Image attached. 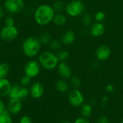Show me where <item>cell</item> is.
<instances>
[{
	"mask_svg": "<svg viewBox=\"0 0 123 123\" xmlns=\"http://www.w3.org/2000/svg\"><path fill=\"white\" fill-rule=\"evenodd\" d=\"M29 95L30 89H28L27 86H23L22 85H14L12 86L8 96L10 99H18L22 100L26 99Z\"/></svg>",
	"mask_w": 123,
	"mask_h": 123,
	"instance_id": "cell-6",
	"label": "cell"
},
{
	"mask_svg": "<svg viewBox=\"0 0 123 123\" xmlns=\"http://www.w3.org/2000/svg\"><path fill=\"white\" fill-rule=\"evenodd\" d=\"M55 14L52 6L47 4H40L35 10L34 20L37 25L45 26L53 22Z\"/></svg>",
	"mask_w": 123,
	"mask_h": 123,
	"instance_id": "cell-1",
	"label": "cell"
},
{
	"mask_svg": "<svg viewBox=\"0 0 123 123\" xmlns=\"http://www.w3.org/2000/svg\"><path fill=\"white\" fill-rule=\"evenodd\" d=\"M107 101H108V98L106 97V96H104L103 99H102V101L103 104H105L106 102H107Z\"/></svg>",
	"mask_w": 123,
	"mask_h": 123,
	"instance_id": "cell-37",
	"label": "cell"
},
{
	"mask_svg": "<svg viewBox=\"0 0 123 123\" xmlns=\"http://www.w3.org/2000/svg\"><path fill=\"white\" fill-rule=\"evenodd\" d=\"M105 90H106V91H107V93H112V92H113V91H114V90H115V87H114V86H113V85L108 84V85L106 86Z\"/></svg>",
	"mask_w": 123,
	"mask_h": 123,
	"instance_id": "cell-34",
	"label": "cell"
},
{
	"mask_svg": "<svg viewBox=\"0 0 123 123\" xmlns=\"http://www.w3.org/2000/svg\"><path fill=\"white\" fill-rule=\"evenodd\" d=\"M56 68L57 72L61 78L69 79L72 76V69L66 62H60Z\"/></svg>",
	"mask_w": 123,
	"mask_h": 123,
	"instance_id": "cell-11",
	"label": "cell"
},
{
	"mask_svg": "<svg viewBox=\"0 0 123 123\" xmlns=\"http://www.w3.org/2000/svg\"><path fill=\"white\" fill-rule=\"evenodd\" d=\"M40 65L38 62V61L36 60H30L28 61L24 69L25 75L29 76L30 78H33L37 77L40 72Z\"/></svg>",
	"mask_w": 123,
	"mask_h": 123,
	"instance_id": "cell-9",
	"label": "cell"
},
{
	"mask_svg": "<svg viewBox=\"0 0 123 123\" xmlns=\"http://www.w3.org/2000/svg\"><path fill=\"white\" fill-rule=\"evenodd\" d=\"M10 67L9 65L6 63L3 62L0 64V79L6 78V76L9 74Z\"/></svg>",
	"mask_w": 123,
	"mask_h": 123,
	"instance_id": "cell-24",
	"label": "cell"
},
{
	"mask_svg": "<svg viewBox=\"0 0 123 123\" xmlns=\"http://www.w3.org/2000/svg\"><path fill=\"white\" fill-rule=\"evenodd\" d=\"M0 123H12L11 113L6 109L0 114Z\"/></svg>",
	"mask_w": 123,
	"mask_h": 123,
	"instance_id": "cell-21",
	"label": "cell"
},
{
	"mask_svg": "<svg viewBox=\"0 0 123 123\" xmlns=\"http://www.w3.org/2000/svg\"><path fill=\"white\" fill-rule=\"evenodd\" d=\"M44 86L40 82H35L30 88V95L34 99H40L44 94Z\"/></svg>",
	"mask_w": 123,
	"mask_h": 123,
	"instance_id": "cell-12",
	"label": "cell"
},
{
	"mask_svg": "<svg viewBox=\"0 0 123 123\" xmlns=\"http://www.w3.org/2000/svg\"><path fill=\"white\" fill-rule=\"evenodd\" d=\"M66 21H67L66 17L62 13H55V16L53 17V22H54V24L58 26L64 25L66 24Z\"/></svg>",
	"mask_w": 123,
	"mask_h": 123,
	"instance_id": "cell-19",
	"label": "cell"
},
{
	"mask_svg": "<svg viewBox=\"0 0 123 123\" xmlns=\"http://www.w3.org/2000/svg\"><path fill=\"white\" fill-rule=\"evenodd\" d=\"M82 23L85 27H90L93 24V17L89 12H84L82 15Z\"/></svg>",
	"mask_w": 123,
	"mask_h": 123,
	"instance_id": "cell-22",
	"label": "cell"
},
{
	"mask_svg": "<svg viewBox=\"0 0 123 123\" xmlns=\"http://www.w3.org/2000/svg\"><path fill=\"white\" fill-rule=\"evenodd\" d=\"M4 23H5V25H8V26L14 25V20L12 16H8L6 17L4 20Z\"/></svg>",
	"mask_w": 123,
	"mask_h": 123,
	"instance_id": "cell-30",
	"label": "cell"
},
{
	"mask_svg": "<svg viewBox=\"0 0 123 123\" xmlns=\"http://www.w3.org/2000/svg\"><path fill=\"white\" fill-rule=\"evenodd\" d=\"M105 32V25L102 22H96L90 26V34L95 38L101 37Z\"/></svg>",
	"mask_w": 123,
	"mask_h": 123,
	"instance_id": "cell-14",
	"label": "cell"
},
{
	"mask_svg": "<svg viewBox=\"0 0 123 123\" xmlns=\"http://www.w3.org/2000/svg\"><path fill=\"white\" fill-rule=\"evenodd\" d=\"M70 123V122H68V121H64V122H63V123Z\"/></svg>",
	"mask_w": 123,
	"mask_h": 123,
	"instance_id": "cell-38",
	"label": "cell"
},
{
	"mask_svg": "<svg viewBox=\"0 0 123 123\" xmlns=\"http://www.w3.org/2000/svg\"><path fill=\"white\" fill-rule=\"evenodd\" d=\"M112 55V50L110 47L106 44L100 45L95 51V57L98 61L105 62Z\"/></svg>",
	"mask_w": 123,
	"mask_h": 123,
	"instance_id": "cell-10",
	"label": "cell"
},
{
	"mask_svg": "<svg viewBox=\"0 0 123 123\" xmlns=\"http://www.w3.org/2000/svg\"><path fill=\"white\" fill-rule=\"evenodd\" d=\"M41 45L39 38L35 36L27 37L24 40L22 45L23 53L28 57H34L40 53Z\"/></svg>",
	"mask_w": 123,
	"mask_h": 123,
	"instance_id": "cell-2",
	"label": "cell"
},
{
	"mask_svg": "<svg viewBox=\"0 0 123 123\" xmlns=\"http://www.w3.org/2000/svg\"><path fill=\"white\" fill-rule=\"evenodd\" d=\"M70 86L72 87L73 89H79L81 86V80L80 78L76 75L71 76L70 78Z\"/></svg>",
	"mask_w": 123,
	"mask_h": 123,
	"instance_id": "cell-23",
	"label": "cell"
},
{
	"mask_svg": "<svg viewBox=\"0 0 123 123\" xmlns=\"http://www.w3.org/2000/svg\"><path fill=\"white\" fill-rule=\"evenodd\" d=\"M65 11L70 17H78L84 12L85 5L82 0H73L66 4Z\"/></svg>",
	"mask_w": 123,
	"mask_h": 123,
	"instance_id": "cell-4",
	"label": "cell"
},
{
	"mask_svg": "<svg viewBox=\"0 0 123 123\" xmlns=\"http://www.w3.org/2000/svg\"><path fill=\"white\" fill-rule=\"evenodd\" d=\"M106 17V14L102 11H98L94 14V19L97 22H102L105 20Z\"/></svg>",
	"mask_w": 123,
	"mask_h": 123,
	"instance_id": "cell-28",
	"label": "cell"
},
{
	"mask_svg": "<svg viewBox=\"0 0 123 123\" xmlns=\"http://www.w3.org/2000/svg\"><path fill=\"white\" fill-rule=\"evenodd\" d=\"M57 57L58 59L59 62H66V60L70 57L69 51L67 50H59L58 51V53L56 54Z\"/></svg>",
	"mask_w": 123,
	"mask_h": 123,
	"instance_id": "cell-25",
	"label": "cell"
},
{
	"mask_svg": "<svg viewBox=\"0 0 123 123\" xmlns=\"http://www.w3.org/2000/svg\"><path fill=\"white\" fill-rule=\"evenodd\" d=\"M76 36L75 33L71 30H68L62 34L61 38V42L63 45L69 46L74 43V41H76Z\"/></svg>",
	"mask_w": 123,
	"mask_h": 123,
	"instance_id": "cell-15",
	"label": "cell"
},
{
	"mask_svg": "<svg viewBox=\"0 0 123 123\" xmlns=\"http://www.w3.org/2000/svg\"><path fill=\"white\" fill-rule=\"evenodd\" d=\"M120 123H123V120L121 121V122H120Z\"/></svg>",
	"mask_w": 123,
	"mask_h": 123,
	"instance_id": "cell-39",
	"label": "cell"
},
{
	"mask_svg": "<svg viewBox=\"0 0 123 123\" xmlns=\"http://www.w3.org/2000/svg\"><path fill=\"white\" fill-rule=\"evenodd\" d=\"M82 1H87V0H82Z\"/></svg>",
	"mask_w": 123,
	"mask_h": 123,
	"instance_id": "cell-40",
	"label": "cell"
},
{
	"mask_svg": "<svg viewBox=\"0 0 123 123\" xmlns=\"http://www.w3.org/2000/svg\"><path fill=\"white\" fill-rule=\"evenodd\" d=\"M61 45H62V43L61 42V41H58L56 39H52V41L49 43V47L50 50L53 51H58L61 49Z\"/></svg>",
	"mask_w": 123,
	"mask_h": 123,
	"instance_id": "cell-26",
	"label": "cell"
},
{
	"mask_svg": "<svg viewBox=\"0 0 123 123\" xmlns=\"http://www.w3.org/2000/svg\"><path fill=\"white\" fill-rule=\"evenodd\" d=\"M68 101L71 106L79 107L84 104V96L79 89H72L68 93Z\"/></svg>",
	"mask_w": 123,
	"mask_h": 123,
	"instance_id": "cell-8",
	"label": "cell"
},
{
	"mask_svg": "<svg viewBox=\"0 0 123 123\" xmlns=\"http://www.w3.org/2000/svg\"><path fill=\"white\" fill-rule=\"evenodd\" d=\"M5 15V9L4 7L0 5V19L3 18Z\"/></svg>",
	"mask_w": 123,
	"mask_h": 123,
	"instance_id": "cell-35",
	"label": "cell"
},
{
	"mask_svg": "<svg viewBox=\"0 0 123 123\" xmlns=\"http://www.w3.org/2000/svg\"><path fill=\"white\" fill-rule=\"evenodd\" d=\"M56 90L60 93H66L69 89V84L63 78L59 79L55 82V84Z\"/></svg>",
	"mask_w": 123,
	"mask_h": 123,
	"instance_id": "cell-17",
	"label": "cell"
},
{
	"mask_svg": "<svg viewBox=\"0 0 123 123\" xmlns=\"http://www.w3.org/2000/svg\"><path fill=\"white\" fill-rule=\"evenodd\" d=\"M19 123H32V119L30 117L24 116L20 119Z\"/></svg>",
	"mask_w": 123,
	"mask_h": 123,
	"instance_id": "cell-32",
	"label": "cell"
},
{
	"mask_svg": "<svg viewBox=\"0 0 123 123\" xmlns=\"http://www.w3.org/2000/svg\"><path fill=\"white\" fill-rule=\"evenodd\" d=\"M5 109V105H4V101L1 99L0 98V114Z\"/></svg>",
	"mask_w": 123,
	"mask_h": 123,
	"instance_id": "cell-36",
	"label": "cell"
},
{
	"mask_svg": "<svg viewBox=\"0 0 123 123\" xmlns=\"http://www.w3.org/2000/svg\"><path fill=\"white\" fill-rule=\"evenodd\" d=\"M38 62L40 66L47 70H52L57 67L59 61L57 55L50 51L41 52L38 56Z\"/></svg>",
	"mask_w": 123,
	"mask_h": 123,
	"instance_id": "cell-3",
	"label": "cell"
},
{
	"mask_svg": "<svg viewBox=\"0 0 123 123\" xmlns=\"http://www.w3.org/2000/svg\"><path fill=\"white\" fill-rule=\"evenodd\" d=\"M22 109V103L21 99H10L7 104V110L12 115H17L21 112Z\"/></svg>",
	"mask_w": 123,
	"mask_h": 123,
	"instance_id": "cell-13",
	"label": "cell"
},
{
	"mask_svg": "<svg viewBox=\"0 0 123 123\" xmlns=\"http://www.w3.org/2000/svg\"><path fill=\"white\" fill-rule=\"evenodd\" d=\"M18 36V30L15 25H4L0 30V38L6 42L14 41Z\"/></svg>",
	"mask_w": 123,
	"mask_h": 123,
	"instance_id": "cell-5",
	"label": "cell"
},
{
	"mask_svg": "<svg viewBox=\"0 0 123 123\" xmlns=\"http://www.w3.org/2000/svg\"><path fill=\"white\" fill-rule=\"evenodd\" d=\"M93 109H92V106L91 104H84L81 106V117H84V118H89L92 113Z\"/></svg>",
	"mask_w": 123,
	"mask_h": 123,
	"instance_id": "cell-18",
	"label": "cell"
},
{
	"mask_svg": "<svg viewBox=\"0 0 123 123\" xmlns=\"http://www.w3.org/2000/svg\"><path fill=\"white\" fill-rule=\"evenodd\" d=\"M40 41L41 43V44L43 45H49V43H50V41H52V38L50 36V35L48 33H43L40 35Z\"/></svg>",
	"mask_w": 123,
	"mask_h": 123,
	"instance_id": "cell-27",
	"label": "cell"
},
{
	"mask_svg": "<svg viewBox=\"0 0 123 123\" xmlns=\"http://www.w3.org/2000/svg\"><path fill=\"white\" fill-rule=\"evenodd\" d=\"M97 123H110V121L106 116H100L97 118Z\"/></svg>",
	"mask_w": 123,
	"mask_h": 123,
	"instance_id": "cell-31",
	"label": "cell"
},
{
	"mask_svg": "<svg viewBox=\"0 0 123 123\" xmlns=\"http://www.w3.org/2000/svg\"><path fill=\"white\" fill-rule=\"evenodd\" d=\"M12 85L6 78L0 79V98L8 96Z\"/></svg>",
	"mask_w": 123,
	"mask_h": 123,
	"instance_id": "cell-16",
	"label": "cell"
},
{
	"mask_svg": "<svg viewBox=\"0 0 123 123\" xmlns=\"http://www.w3.org/2000/svg\"><path fill=\"white\" fill-rule=\"evenodd\" d=\"M31 79L29 76L25 75L24 76H22L20 79V85L23 86H27L31 81Z\"/></svg>",
	"mask_w": 123,
	"mask_h": 123,
	"instance_id": "cell-29",
	"label": "cell"
},
{
	"mask_svg": "<svg viewBox=\"0 0 123 123\" xmlns=\"http://www.w3.org/2000/svg\"><path fill=\"white\" fill-rule=\"evenodd\" d=\"M74 123H90V122L89 121V120L87 118H84L83 117H81L78 119H76Z\"/></svg>",
	"mask_w": 123,
	"mask_h": 123,
	"instance_id": "cell-33",
	"label": "cell"
},
{
	"mask_svg": "<svg viewBox=\"0 0 123 123\" xmlns=\"http://www.w3.org/2000/svg\"><path fill=\"white\" fill-rule=\"evenodd\" d=\"M66 4L63 0H57L53 3L52 7L55 13H62L66 9Z\"/></svg>",
	"mask_w": 123,
	"mask_h": 123,
	"instance_id": "cell-20",
	"label": "cell"
},
{
	"mask_svg": "<svg viewBox=\"0 0 123 123\" xmlns=\"http://www.w3.org/2000/svg\"><path fill=\"white\" fill-rule=\"evenodd\" d=\"M5 10L11 14L19 13L25 7L24 0H5L4 4Z\"/></svg>",
	"mask_w": 123,
	"mask_h": 123,
	"instance_id": "cell-7",
	"label": "cell"
}]
</instances>
